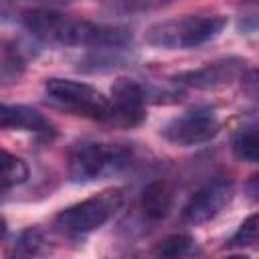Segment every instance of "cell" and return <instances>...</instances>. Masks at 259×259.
<instances>
[{
    "instance_id": "cell-1",
    "label": "cell",
    "mask_w": 259,
    "mask_h": 259,
    "mask_svg": "<svg viewBox=\"0 0 259 259\" xmlns=\"http://www.w3.org/2000/svg\"><path fill=\"white\" fill-rule=\"evenodd\" d=\"M22 24L26 30L51 45L89 47V49H125L132 42V30L117 24H103L53 8H36L24 12Z\"/></svg>"
},
{
    "instance_id": "cell-2",
    "label": "cell",
    "mask_w": 259,
    "mask_h": 259,
    "mask_svg": "<svg viewBox=\"0 0 259 259\" xmlns=\"http://www.w3.org/2000/svg\"><path fill=\"white\" fill-rule=\"evenodd\" d=\"M227 26L223 14H184L154 22L146 28L144 40L150 47L166 51H188L217 38Z\"/></svg>"
},
{
    "instance_id": "cell-3",
    "label": "cell",
    "mask_w": 259,
    "mask_h": 259,
    "mask_svg": "<svg viewBox=\"0 0 259 259\" xmlns=\"http://www.w3.org/2000/svg\"><path fill=\"white\" fill-rule=\"evenodd\" d=\"M134 148L119 142H83L77 144L67 158L69 178L77 184H87L115 176L130 168Z\"/></svg>"
},
{
    "instance_id": "cell-4",
    "label": "cell",
    "mask_w": 259,
    "mask_h": 259,
    "mask_svg": "<svg viewBox=\"0 0 259 259\" xmlns=\"http://www.w3.org/2000/svg\"><path fill=\"white\" fill-rule=\"evenodd\" d=\"M121 204H123L121 188H107L77 204L63 208L55 217L53 225L65 237H83L103 227L121 208Z\"/></svg>"
},
{
    "instance_id": "cell-5",
    "label": "cell",
    "mask_w": 259,
    "mask_h": 259,
    "mask_svg": "<svg viewBox=\"0 0 259 259\" xmlns=\"http://www.w3.org/2000/svg\"><path fill=\"white\" fill-rule=\"evenodd\" d=\"M45 95L55 107L65 109L73 115H81L103 123L109 121L111 115L109 97H105L97 87L89 83L53 77L45 81Z\"/></svg>"
},
{
    "instance_id": "cell-6",
    "label": "cell",
    "mask_w": 259,
    "mask_h": 259,
    "mask_svg": "<svg viewBox=\"0 0 259 259\" xmlns=\"http://www.w3.org/2000/svg\"><path fill=\"white\" fill-rule=\"evenodd\" d=\"M219 132H221V121L217 113L206 107H196L168 119L162 125L160 136L168 144L188 148L210 142Z\"/></svg>"
},
{
    "instance_id": "cell-7",
    "label": "cell",
    "mask_w": 259,
    "mask_h": 259,
    "mask_svg": "<svg viewBox=\"0 0 259 259\" xmlns=\"http://www.w3.org/2000/svg\"><path fill=\"white\" fill-rule=\"evenodd\" d=\"M235 196V182L227 176L212 178L202 188H198L190 200L182 208V221L190 227L204 225L217 219L233 200Z\"/></svg>"
},
{
    "instance_id": "cell-8",
    "label": "cell",
    "mask_w": 259,
    "mask_h": 259,
    "mask_svg": "<svg viewBox=\"0 0 259 259\" xmlns=\"http://www.w3.org/2000/svg\"><path fill=\"white\" fill-rule=\"evenodd\" d=\"M247 65L249 63L241 57H225V59L206 63L198 69L180 71L172 79L178 85H186V87L200 89V91H212V89L229 87L235 81H241V77L249 69Z\"/></svg>"
},
{
    "instance_id": "cell-9",
    "label": "cell",
    "mask_w": 259,
    "mask_h": 259,
    "mask_svg": "<svg viewBox=\"0 0 259 259\" xmlns=\"http://www.w3.org/2000/svg\"><path fill=\"white\" fill-rule=\"evenodd\" d=\"M111 115H109V125L115 127H136L146 119V91L144 83L130 79V77H119L111 85Z\"/></svg>"
},
{
    "instance_id": "cell-10",
    "label": "cell",
    "mask_w": 259,
    "mask_h": 259,
    "mask_svg": "<svg viewBox=\"0 0 259 259\" xmlns=\"http://www.w3.org/2000/svg\"><path fill=\"white\" fill-rule=\"evenodd\" d=\"M0 130H18V132H34L49 134L53 130L51 121L28 105H10L0 103Z\"/></svg>"
},
{
    "instance_id": "cell-11",
    "label": "cell",
    "mask_w": 259,
    "mask_h": 259,
    "mask_svg": "<svg viewBox=\"0 0 259 259\" xmlns=\"http://www.w3.org/2000/svg\"><path fill=\"white\" fill-rule=\"evenodd\" d=\"M142 212L150 221H162L172 208V188L166 180H152L142 190Z\"/></svg>"
},
{
    "instance_id": "cell-12",
    "label": "cell",
    "mask_w": 259,
    "mask_h": 259,
    "mask_svg": "<svg viewBox=\"0 0 259 259\" xmlns=\"http://www.w3.org/2000/svg\"><path fill=\"white\" fill-rule=\"evenodd\" d=\"M28 178V166L22 158L0 148V192L20 186Z\"/></svg>"
},
{
    "instance_id": "cell-13",
    "label": "cell",
    "mask_w": 259,
    "mask_h": 259,
    "mask_svg": "<svg viewBox=\"0 0 259 259\" xmlns=\"http://www.w3.org/2000/svg\"><path fill=\"white\" fill-rule=\"evenodd\" d=\"M233 154L247 164H257L259 160V138L255 125L241 127L233 138Z\"/></svg>"
},
{
    "instance_id": "cell-14",
    "label": "cell",
    "mask_w": 259,
    "mask_h": 259,
    "mask_svg": "<svg viewBox=\"0 0 259 259\" xmlns=\"http://www.w3.org/2000/svg\"><path fill=\"white\" fill-rule=\"evenodd\" d=\"M107 12L113 14H140V12H152V10H160L168 4H172L174 0H97Z\"/></svg>"
},
{
    "instance_id": "cell-15",
    "label": "cell",
    "mask_w": 259,
    "mask_h": 259,
    "mask_svg": "<svg viewBox=\"0 0 259 259\" xmlns=\"http://www.w3.org/2000/svg\"><path fill=\"white\" fill-rule=\"evenodd\" d=\"M12 253L20 255V257H34V255L49 253V243H47L45 233L40 229H36V227H30V229L22 231L18 235V239L14 241Z\"/></svg>"
},
{
    "instance_id": "cell-16",
    "label": "cell",
    "mask_w": 259,
    "mask_h": 259,
    "mask_svg": "<svg viewBox=\"0 0 259 259\" xmlns=\"http://www.w3.org/2000/svg\"><path fill=\"white\" fill-rule=\"evenodd\" d=\"M194 249V239L190 235H184V233H178V235H170L166 237L164 241H160L154 249V255L158 257H184V255H190Z\"/></svg>"
},
{
    "instance_id": "cell-17",
    "label": "cell",
    "mask_w": 259,
    "mask_h": 259,
    "mask_svg": "<svg viewBox=\"0 0 259 259\" xmlns=\"http://www.w3.org/2000/svg\"><path fill=\"white\" fill-rule=\"evenodd\" d=\"M257 227H259V219L257 212L249 214L239 229L235 231V235L227 241L225 249H245V247H255L257 245Z\"/></svg>"
},
{
    "instance_id": "cell-18",
    "label": "cell",
    "mask_w": 259,
    "mask_h": 259,
    "mask_svg": "<svg viewBox=\"0 0 259 259\" xmlns=\"http://www.w3.org/2000/svg\"><path fill=\"white\" fill-rule=\"evenodd\" d=\"M24 71V63L18 51H2L0 55V83H14Z\"/></svg>"
},
{
    "instance_id": "cell-19",
    "label": "cell",
    "mask_w": 259,
    "mask_h": 259,
    "mask_svg": "<svg viewBox=\"0 0 259 259\" xmlns=\"http://www.w3.org/2000/svg\"><path fill=\"white\" fill-rule=\"evenodd\" d=\"M26 2H36V4H47V6H65V4H73L77 0H26Z\"/></svg>"
},
{
    "instance_id": "cell-20",
    "label": "cell",
    "mask_w": 259,
    "mask_h": 259,
    "mask_svg": "<svg viewBox=\"0 0 259 259\" xmlns=\"http://www.w3.org/2000/svg\"><path fill=\"white\" fill-rule=\"evenodd\" d=\"M249 192H251V198L255 200V198H257V176H251V182H249Z\"/></svg>"
},
{
    "instance_id": "cell-21",
    "label": "cell",
    "mask_w": 259,
    "mask_h": 259,
    "mask_svg": "<svg viewBox=\"0 0 259 259\" xmlns=\"http://www.w3.org/2000/svg\"><path fill=\"white\" fill-rule=\"evenodd\" d=\"M6 233H8V223H6V219L0 214V241L6 237Z\"/></svg>"
}]
</instances>
